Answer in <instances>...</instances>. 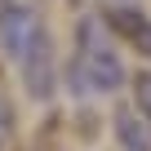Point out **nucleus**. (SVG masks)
Returning a JSON list of instances; mask_svg holds the SVG:
<instances>
[{
	"instance_id": "20e7f679",
	"label": "nucleus",
	"mask_w": 151,
	"mask_h": 151,
	"mask_svg": "<svg viewBox=\"0 0 151 151\" xmlns=\"http://www.w3.org/2000/svg\"><path fill=\"white\" fill-rule=\"evenodd\" d=\"M116 138H120L124 151H151V129H147V120H138L133 111H120V116H116Z\"/></svg>"
},
{
	"instance_id": "423d86ee",
	"label": "nucleus",
	"mask_w": 151,
	"mask_h": 151,
	"mask_svg": "<svg viewBox=\"0 0 151 151\" xmlns=\"http://www.w3.org/2000/svg\"><path fill=\"white\" fill-rule=\"evenodd\" d=\"M9 138V107H5V98H0V142Z\"/></svg>"
},
{
	"instance_id": "39448f33",
	"label": "nucleus",
	"mask_w": 151,
	"mask_h": 151,
	"mask_svg": "<svg viewBox=\"0 0 151 151\" xmlns=\"http://www.w3.org/2000/svg\"><path fill=\"white\" fill-rule=\"evenodd\" d=\"M133 98H138L142 120L151 124V71H138V76H133Z\"/></svg>"
},
{
	"instance_id": "7ed1b4c3",
	"label": "nucleus",
	"mask_w": 151,
	"mask_h": 151,
	"mask_svg": "<svg viewBox=\"0 0 151 151\" xmlns=\"http://www.w3.org/2000/svg\"><path fill=\"white\" fill-rule=\"evenodd\" d=\"M102 22H107L120 40H129L142 58H151V18H147V14H138L133 5H111Z\"/></svg>"
},
{
	"instance_id": "0eeeda50",
	"label": "nucleus",
	"mask_w": 151,
	"mask_h": 151,
	"mask_svg": "<svg viewBox=\"0 0 151 151\" xmlns=\"http://www.w3.org/2000/svg\"><path fill=\"white\" fill-rule=\"evenodd\" d=\"M120 5H129V0H120Z\"/></svg>"
},
{
	"instance_id": "f03ea898",
	"label": "nucleus",
	"mask_w": 151,
	"mask_h": 151,
	"mask_svg": "<svg viewBox=\"0 0 151 151\" xmlns=\"http://www.w3.org/2000/svg\"><path fill=\"white\" fill-rule=\"evenodd\" d=\"M76 76H80L85 93H116L120 80H124V67H120V53L116 45L107 40L102 22L98 18H85L76 27Z\"/></svg>"
},
{
	"instance_id": "f257e3e1",
	"label": "nucleus",
	"mask_w": 151,
	"mask_h": 151,
	"mask_svg": "<svg viewBox=\"0 0 151 151\" xmlns=\"http://www.w3.org/2000/svg\"><path fill=\"white\" fill-rule=\"evenodd\" d=\"M0 49L22 67V80H27L31 98L53 93V49H49L45 22L27 5H5L0 9Z\"/></svg>"
}]
</instances>
